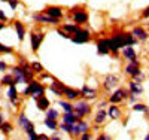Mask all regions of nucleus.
I'll use <instances>...</instances> for the list:
<instances>
[{
    "instance_id": "28",
    "label": "nucleus",
    "mask_w": 149,
    "mask_h": 140,
    "mask_svg": "<svg viewBox=\"0 0 149 140\" xmlns=\"http://www.w3.org/2000/svg\"><path fill=\"white\" fill-rule=\"evenodd\" d=\"M2 84H3V85H8V86L15 85L14 76H12V75H6V76H3V78H2Z\"/></svg>"
},
{
    "instance_id": "8",
    "label": "nucleus",
    "mask_w": 149,
    "mask_h": 140,
    "mask_svg": "<svg viewBox=\"0 0 149 140\" xmlns=\"http://www.w3.org/2000/svg\"><path fill=\"white\" fill-rule=\"evenodd\" d=\"M43 12H45L48 17L55 18V20H60L61 17H63V10H61V8H57V6H49V8H46Z\"/></svg>"
},
{
    "instance_id": "21",
    "label": "nucleus",
    "mask_w": 149,
    "mask_h": 140,
    "mask_svg": "<svg viewBox=\"0 0 149 140\" xmlns=\"http://www.w3.org/2000/svg\"><path fill=\"white\" fill-rule=\"evenodd\" d=\"M37 107H39L40 110H48L49 109V100L45 95L39 97V98H37Z\"/></svg>"
},
{
    "instance_id": "47",
    "label": "nucleus",
    "mask_w": 149,
    "mask_h": 140,
    "mask_svg": "<svg viewBox=\"0 0 149 140\" xmlns=\"http://www.w3.org/2000/svg\"><path fill=\"white\" fill-rule=\"evenodd\" d=\"M3 124V116H2V113H0V125Z\"/></svg>"
},
{
    "instance_id": "35",
    "label": "nucleus",
    "mask_w": 149,
    "mask_h": 140,
    "mask_svg": "<svg viewBox=\"0 0 149 140\" xmlns=\"http://www.w3.org/2000/svg\"><path fill=\"white\" fill-rule=\"evenodd\" d=\"M134 110H139V112H148V106H145V104H136V106H134Z\"/></svg>"
},
{
    "instance_id": "31",
    "label": "nucleus",
    "mask_w": 149,
    "mask_h": 140,
    "mask_svg": "<svg viewBox=\"0 0 149 140\" xmlns=\"http://www.w3.org/2000/svg\"><path fill=\"white\" fill-rule=\"evenodd\" d=\"M30 69H31L33 72H36V73H42V70H43V67H42L40 63H36V61L30 64Z\"/></svg>"
},
{
    "instance_id": "43",
    "label": "nucleus",
    "mask_w": 149,
    "mask_h": 140,
    "mask_svg": "<svg viewBox=\"0 0 149 140\" xmlns=\"http://www.w3.org/2000/svg\"><path fill=\"white\" fill-rule=\"evenodd\" d=\"M0 21H6V15L3 14L2 9H0Z\"/></svg>"
},
{
    "instance_id": "36",
    "label": "nucleus",
    "mask_w": 149,
    "mask_h": 140,
    "mask_svg": "<svg viewBox=\"0 0 149 140\" xmlns=\"http://www.w3.org/2000/svg\"><path fill=\"white\" fill-rule=\"evenodd\" d=\"M0 52H12V48L10 46H5L0 43Z\"/></svg>"
},
{
    "instance_id": "1",
    "label": "nucleus",
    "mask_w": 149,
    "mask_h": 140,
    "mask_svg": "<svg viewBox=\"0 0 149 140\" xmlns=\"http://www.w3.org/2000/svg\"><path fill=\"white\" fill-rule=\"evenodd\" d=\"M112 42L115 43V46L119 49V48H125V46H133L136 43L133 34H127V33H121V34H116L112 37Z\"/></svg>"
},
{
    "instance_id": "18",
    "label": "nucleus",
    "mask_w": 149,
    "mask_h": 140,
    "mask_svg": "<svg viewBox=\"0 0 149 140\" xmlns=\"http://www.w3.org/2000/svg\"><path fill=\"white\" fill-rule=\"evenodd\" d=\"M124 57H125L130 63L137 61V60H136V52H134L133 46H125V48H124Z\"/></svg>"
},
{
    "instance_id": "2",
    "label": "nucleus",
    "mask_w": 149,
    "mask_h": 140,
    "mask_svg": "<svg viewBox=\"0 0 149 140\" xmlns=\"http://www.w3.org/2000/svg\"><path fill=\"white\" fill-rule=\"evenodd\" d=\"M33 95V98L34 100H37L39 97H42L43 94H45V88L39 84V82H36V81H33V82H30L29 84V86L24 90V95Z\"/></svg>"
},
{
    "instance_id": "12",
    "label": "nucleus",
    "mask_w": 149,
    "mask_h": 140,
    "mask_svg": "<svg viewBox=\"0 0 149 140\" xmlns=\"http://www.w3.org/2000/svg\"><path fill=\"white\" fill-rule=\"evenodd\" d=\"M42 40H43V34L42 33H33L31 34V49L34 51V52L39 49Z\"/></svg>"
},
{
    "instance_id": "5",
    "label": "nucleus",
    "mask_w": 149,
    "mask_h": 140,
    "mask_svg": "<svg viewBox=\"0 0 149 140\" xmlns=\"http://www.w3.org/2000/svg\"><path fill=\"white\" fill-rule=\"evenodd\" d=\"M18 122H19V125H21V128L26 131L27 134H30V133L34 131V125H33V122H30V121L26 118V115H19Z\"/></svg>"
},
{
    "instance_id": "46",
    "label": "nucleus",
    "mask_w": 149,
    "mask_h": 140,
    "mask_svg": "<svg viewBox=\"0 0 149 140\" xmlns=\"http://www.w3.org/2000/svg\"><path fill=\"white\" fill-rule=\"evenodd\" d=\"M143 17H145V18H148V17H149V8H148V9L143 12Z\"/></svg>"
},
{
    "instance_id": "3",
    "label": "nucleus",
    "mask_w": 149,
    "mask_h": 140,
    "mask_svg": "<svg viewBox=\"0 0 149 140\" xmlns=\"http://www.w3.org/2000/svg\"><path fill=\"white\" fill-rule=\"evenodd\" d=\"M90 110H91V107L88 106V103H86V101H78L76 104H73V113L79 118V121H81L82 116L88 115Z\"/></svg>"
},
{
    "instance_id": "39",
    "label": "nucleus",
    "mask_w": 149,
    "mask_h": 140,
    "mask_svg": "<svg viewBox=\"0 0 149 140\" xmlns=\"http://www.w3.org/2000/svg\"><path fill=\"white\" fill-rule=\"evenodd\" d=\"M6 69H8L6 63H5V61H0V72H3V70H6Z\"/></svg>"
},
{
    "instance_id": "41",
    "label": "nucleus",
    "mask_w": 149,
    "mask_h": 140,
    "mask_svg": "<svg viewBox=\"0 0 149 140\" xmlns=\"http://www.w3.org/2000/svg\"><path fill=\"white\" fill-rule=\"evenodd\" d=\"M37 140H49V137L45 134H37Z\"/></svg>"
},
{
    "instance_id": "16",
    "label": "nucleus",
    "mask_w": 149,
    "mask_h": 140,
    "mask_svg": "<svg viewBox=\"0 0 149 140\" xmlns=\"http://www.w3.org/2000/svg\"><path fill=\"white\" fill-rule=\"evenodd\" d=\"M97 52L100 55H106L109 54V48H107V43H106V39H102L97 42Z\"/></svg>"
},
{
    "instance_id": "20",
    "label": "nucleus",
    "mask_w": 149,
    "mask_h": 140,
    "mask_svg": "<svg viewBox=\"0 0 149 140\" xmlns=\"http://www.w3.org/2000/svg\"><path fill=\"white\" fill-rule=\"evenodd\" d=\"M97 95V91L95 90H90L88 86H84L82 88V91H81V97H85V98H95Z\"/></svg>"
},
{
    "instance_id": "13",
    "label": "nucleus",
    "mask_w": 149,
    "mask_h": 140,
    "mask_svg": "<svg viewBox=\"0 0 149 140\" xmlns=\"http://www.w3.org/2000/svg\"><path fill=\"white\" fill-rule=\"evenodd\" d=\"M125 97H128V94H127V91H124V90H118V91H115L113 94L110 95V103H119L121 100H124Z\"/></svg>"
},
{
    "instance_id": "27",
    "label": "nucleus",
    "mask_w": 149,
    "mask_h": 140,
    "mask_svg": "<svg viewBox=\"0 0 149 140\" xmlns=\"http://www.w3.org/2000/svg\"><path fill=\"white\" fill-rule=\"evenodd\" d=\"M60 116V113L57 109H48L46 112V119H52V121H57V118Z\"/></svg>"
},
{
    "instance_id": "14",
    "label": "nucleus",
    "mask_w": 149,
    "mask_h": 140,
    "mask_svg": "<svg viewBox=\"0 0 149 140\" xmlns=\"http://www.w3.org/2000/svg\"><path fill=\"white\" fill-rule=\"evenodd\" d=\"M63 94L66 95L67 101H69V100H76L78 97H81V91H76V90H73V88H67V86L64 88Z\"/></svg>"
},
{
    "instance_id": "11",
    "label": "nucleus",
    "mask_w": 149,
    "mask_h": 140,
    "mask_svg": "<svg viewBox=\"0 0 149 140\" xmlns=\"http://www.w3.org/2000/svg\"><path fill=\"white\" fill-rule=\"evenodd\" d=\"M125 73L127 75H130V76H134L137 75V73H140V64H139V61H133V63H130V64L125 67Z\"/></svg>"
},
{
    "instance_id": "38",
    "label": "nucleus",
    "mask_w": 149,
    "mask_h": 140,
    "mask_svg": "<svg viewBox=\"0 0 149 140\" xmlns=\"http://www.w3.org/2000/svg\"><path fill=\"white\" fill-rule=\"evenodd\" d=\"M9 5H10L12 9H15L18 6V0H9Z\"/></svg>"
},
{
    "instance_id": "30",
    "label": "nucleus",
    "mask_w": 149,
    "mask_h": 140,
    "mask_svg": "<svg viewBox=\"0 0 149 140\" xmlns=\"http://www.w3.org/2000/svg\"><path fill=\"white\" fill-rule=\"evenodd\" d=\"M60 106L64 109V112H66V113H70V112H73V106L69 103V101H60Z\"/></svg>"
},
{
    "instance_id": "7",
    "label": "nucleus",
    "mask_w": 149,
    "mask_h": 140,
    "mask_svg": "<svg viewBox=\"0 0 149 140\" xmlns=\"http://www.w3.org/2000/svg\"><path fill=\"white\" fill-rule=\"evenodd\" d=\"M118 82H119V78H118L116 75H107L106 78H104L103 85H104L106 90H113V88H116Z\"/></svg>"
},
{
    "instance_id": "51",
    "label": "nucleus",
    "mask_w": 149,
    "mask_h": 140,
    "mask_svg": "<svg viewBox=\"0 0 149 140\" xmlns=\"http://www.w3.org/2000/svg\"><path fill=\"white\" fill-rule=\"evenodd\" d=\"M3 2H9V0H3Z\"/></svg>"
},
{
    "instance_id": "44",
    "label": "nucleus",
    "mask_w": 149,
    "mask_h": 140,
    "mask_svg": "<svg viewBox=\"0 0 149 140\" xmlns=\"http://www.w3.org/2000/svg\"><path fill=\"white\" fill-rule=\"evenodd\" d=\"M29 136H30V140H37V134H36L34 131H33V133H30Z\"/></svg>"
},
{
    "instance_id": "26",
    "label": "nucleus",
    "mask_w": 149,
    "mask_h": 140,
    "mask_svg": "<svg viewBox=\"0 0 149 140\" xmlns=\"http://www.w3.org/2000/svg\"><path fill=\"white\" fill-rule=\"evenodd\" d=\"M109 115H110V118L118 119V118H121V110H119L116 106H110V109H109Z\"/></svg>"
},
{
    "instance_id": "23",
    "label": "nucleus",
    "mask_w": 149,
    "mask_h": 140,
    "mask_svg": "<svg viewBox=\"0 0 149 140\" xmlns=\"http://www.w3.org/2000/svg\"><path fill=\"white\" fill-rule=\"evenodd\" d=\"M106 116H107V113H106V110L104 109H100L97 112V115H95V124H103L104 121H106Z\"/></svg>"
},
{
    "instance_id": "17",
    "label": "nucleus",
    "mask_w": 149,
    "mask_h": 140,
    "mask_svg": "<svg viewBox=\"0 0 149 140\" xmlns=\"http://www.w3.org/2000/svg\"><path fill=\"white\" fill-rule=\"evenodd\" d=\"M131 34L136 37V39H139V40H146V39H148V33H146L142 27H136Z\"/></svg>"
},
{
    "instance_id": "40",
    "label": "nucleus",
    "mask_w": 149,
    "mask_h": 140,
    "mask_svg": "<svg viewBox=\"0 0 149 140\" xmlns=\"http://www.w3.org/2000/svg\"><path fill=\"white\" fill-rule=\"evenodd\" d=\"M81 140H91V136H90L88 133H84L82 137H81Z\"/></svg>"
},
{
    "instance_id": "6",
    "label": "nucleus",
    "mask_w": 149,
    "mask_h": 140,
    "mask_svg": "<svg viewBox=\"0 0 149 140\" xmlns=\"http://www.w3.org/2000/svg\"><path fill=\"white\" fill-rule=\"evenodd\" d=\"M88 131V124L84 122V121H78V124H73L72 127V134L73 136H79Z\"/></svg>"
},
{
    "instance_id": "33",
    "label": "nucleus",
    "mask_w": 149,
    "mask_h": 140,
    "mask_svg": "<svg viewBox=\"0 0 149 140\" xmlns=\"http://www.w3.org/2000/svg\"><path fill=\"white\" fill-rule=\"evenodd\" d=\"M45 125L49 127L51 130H55L57 128V121H52V119H45Z\"/></svg>"
},
{
    "instance_id": "37",
    "label": "nucleus",
    "mask_w": 149,
    "mask_h": 140,
    "mask_svg": "<svg viewBox=\"0 0 149 140\" xmlns=\"http://www.w3.org/2000/svg\"><path fill=\"white\" fill-rule=\"evenodd\" d=\"M49 90H51V91H52L55 95H63V93H61V91L58 90V88H55L54 85H51V86H49Z\"/></svg>"
},
{
    "instance_id": "49",
    "label": "nucleus",
    "mask_w": 149,
    "mask_h": 140,
    "mask_svg": "<svg viewBox=\"0 0 149 140\" xmlns=\"http://www.w3.org/2000/svg\"><path fill=\"white\" fill-rule=\"evenodd\" d=\"M3 27H5V25H3V22H0V30H2Z\"/></svg>"
},
{
    "instance_id": "19",
    "label": "nucleus",
    "mask_w": 149,
    "mask_h": 140,
    "mask_svg": "<svg viewBox=\"0 0 149 140\" xmlns=\"http://www.w3.org/2000/svg\"><path fill=\"white\" fill-rule=\"evenodd\" d=\"M79 121V118L74 115L73 112H70V113H64V116H63V122L64 124H70V125H73V124H76Z\"/></svg>"
},
{
    "instance_id": "45",
    "label": "nucleus",
    "mask_w": 149,
    "mask_h": 140,
    "mask_svg": "<svg viewBox=\"0 0 149 140\" xmlns=\"http://www.w3.org/2000/svg\"><path fill=\"white\" fill-rule=\"evenodd\" d=\"M97 140H110V137H109V136H104V134H102V136L98 137Z\"/></svg>"
},
{
    "instance_id": "10",
    "label": "nucleus",
    "mask_w": 149,
    "mask_h": 140,
    "mask_svg": "<svg viewBox=\"0 0 149 140\" xmlns=\"http://www.w3.org/2000/svg\"><path fill=\"white\" fill-rule=\"evenodd\" d=\"M73 20H74L76 24H85L86 21H88V14H86L85 10H74Z\"/></svg>"
},
{
    "instance_id": "42",
    "label": "nucleus",
    "mask_w": 149,
    "mask_h": 140,
    "mask_svg": "<svg viewBox=\"0 0 149 140\" xmlns=\"http://www.w3.org/2000/svg\"><path fill=\"white\" fill-rule=\"evenodd\" d=\"M58 33H60L61 36H63V37H66V39H69V37H70V36H69V34H67L64 30H58Z\"/></svg>"
},
{
    "instance_id": "48",
    "label": "nucleus",
    "mask_w": 149,
    "mask_h": 140,
    "mask_svg": "<svg viewBox=\"0 0 149 140\" xmlns=\"http://www.w3.org/2000/svg\"><path fill=\"white\" fill-rule=\"evenodd\" d=\"M51 140H60V137H57V136H54V137H52Z\"/></svg>"
},
{
    "instance_id": "29",
    "label": "nucleus",
    "mask_w": 149,
    "mask_h": 140,
    "mask_svg": "<svg viewBox=\"0 0 149 140\" xmlns=\"http://www.w3.org/2000/svg\"><path fill=\"white\" fill-rule=\"evenodd\" d=\"M63 30L70 36L72 33H76L79 30V27H78V25H69V24H66V25H63Z\"/></svg>"
},
{
    "instance_id": "25",
    "label": "nucleus",
    "mask_w": 149,
    "mask_h": 140,
    "mask_svg": "<svg viewBox=\"0 0 149 140\" xmlns=\"http://www.w3.org/2000/svg\"><path fill=\"white\" fill-rule=\"evenodd\" d=\"M17 95H18V91H17V88L15 85H10L9 86V90H8V97L14 101V103L17 104Z\"/></svg>"
},
{
    "instance_id": "50",
    "label": "nucleus",
    "mask_w": 149,
    "mask_h": 140,
    "mask_svg": "<svg viewBox=\"0 0 149 140\" xmlns=\"http://www.w3.org/2000/svg\"><path fill=\"white\" fill-rule=\"evenodd\" d=\"M143 140H149V134H148V136H146V137H145Z\"/></svg>"
},
{
    "instance_id": "15",
    "label": "nucleus",
    "mask_w": 149,
    "mask_h": 140,
    "mask_svg": "<svg viewBox=\"0 0 149 140\" xmlns=\"http://www.w3.org/2000/svg\"><path fill=\"white\" fill-rule=\"evenodd\" d=\"M33 20L36 21H39V22H48V24H58L60 20H55V18H51V17H48V15H33Z\"/></svg>"
},
{
    "instance_id": "34",
    "label": "nucleus",
    "mask_w": 149,
    "mask_h": 140,
    "mask_svg": "<svg viewBox=\"0 0 149 140\" xmlns=\"http://www.w3.org/2000/svg\"><path fill=\"white\" fill-rule=\"evenodd\" d=\"M72 127L73 125H70V124H61V130H63V131H66V133H72Z\"/></svg>"
},
{
    "instance_id": "9",
    "label": "nucleus",
    "mask_w": 149,
    "mask_h": 140,
    "mask_svg": "<svg viewBox=\"0 0 149 140\" xmlns=\"http://www.w3.org/2000/svg\"><path fill=\"white\" fill-rule=\"evenodd\" d=\"M12 75H14V81H15V84H22V82H27L26 76H24V72H22V69H21L19 66H17V67L12 69Z\"/></svg>"
},
{
    "instance_id": "4",
    "label": "nucleus",
    "mask_w": 149,
    "mask_h": 140,
    "mask_svg": "<svg viewBox=\"0 0 149 140\" xmlns=\"http://www.w3.org/2000/svg\"><path fill=\"white\" fill-rule=\"evenodd\" d=\"M72 40L74 43H85L90 40V31L88 30H78L74 33V36L72 37Z\"/></svg>"
},
{
    "instance_id": "24",
    "label": "nucleus",
    "mask_w": 149,
    "mask_h": 140,
    "mask_svg": "<svg viewBox=\"0 0 149 140\" xmlns=\"http://www.w3.org/2000/svg\"><path fill=\"white\" fill-rule=\"evenodd\" d=\"M15 29H17V33H18V39L22 40L24 39V34H26V29H24V25L19 21H15Z\"/></svg>"
},
{
    "instance_id": "32",
    "label": "nucleus",
    "mask_w": 149,
    "mask_h": 140,
    "mask_svg": "<svg viewBox=\"0 0 149 140\" xmlns=\"http://www.w3.org/2000/svg\"><path fill=\"white\" fill-rule=\"evenodd\" d=\"M0 130H2L3 133H10L12 131V125L8 124V122H3L2 125H0Z\"/></svg>"
},
{
    "instance_id": "22",
    "label": "nucleus",
    "mask_w": 149,
    "mask_h": 140,
    "mask_svg": "<svg viewBox=\"0 0 149 140\" xmlns=\"http://www.w3.org/2000/svg\"><path fill=\"white\" fill-rule=\"evenodd\" d=\"M130 91H131V94H134V95H139V94L143 93V86H142L140 84L130 82Z\"/></svg>"
}]
</instances>
